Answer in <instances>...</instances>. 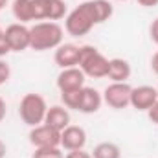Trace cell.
Segmentation results:
<instances>
[{"instance_id":"cell-1","label":"cell","mask_w":158,"mask_h":158,"mask_svg":"<svg viewBox=\"0 0 158 158\" xmlns=\"http://www.w3.org/2000/svg\"><path fill=\"white\" fill-rule=\"evenodd\" d=\"M114 9L109 0H86L74 7L64 19V30L72 37H85L94 26L112 17Z\"/></svg>"},{"instance_id":"cell-2","label":"cell","mask_w":158,"mask_h":158,"mask_svg":"<svg viewBox=\"0 0 158 158\" xmlns=\"http://www.w3.org/2000/svg\"><path fill=\"white\" fill-rule=\"evenodd\" d=\"M30 35H31L30 48L35 52H46V50H55L63 44L64 30L57 22L44 20L30 28Z\"/></svg>"},{"instance_id":"cell-3","label":"cell","mask_w":158,"mask_h":158,"mask_svg":"<svg viewBox=\"0 0 158 158\" xmlns=\"http://www.w3.org/2000/svg\"><path fill=\"white\" fill-rule=\"evenodd\" d=\"M109 61L96 46L85 44L81 46V57H79V68L85 76L94 79H101L109 76Z\"/></svg>"},{"instance_id":"cell-4","label":"cell","mask_w":158,"mask_h":158,"mask_svg":"<svg viewBox=\"0 0 158 158\" xmlns=\"http://www.w3.org/2000/svg\"><path fill=\"white\" fill-rule=\"evenodd\" d=\"M46 112H48L46 99L40 94H35V92L26 94L19 103V116L30 127H37L40 123H44Z\"/></svg>"},{"instance_id":"cell-5","label":"cell","mask_w":158,"mask_h":158,"mask_svg":"<svg viewBox=\"0 0 158 158\" xmlns=\"http://www.w3.org/2000/svg\"><path fill=\"white\" fill-rule=\"evenodd\" d=\"M66 15L64 0H31V20H59Z\"/></svg>"},{"instance_id":"cell-6","label":"cell","mask_w":158,"mask_h":158,"mask_svg":"<svg viewBox=\"0 0 158 158\" xmlns=\"http://www.w3.org/2000/svg\"><path fill=\"white\" fill-rule=\"evenodd\" d=\"M131 92H132V86H129L127 83H110L101 96L110 109L121 110L131 105Z\"/></svg>"},{"instance_id":"cell-7","label":"cell","mask_w":158,"mask_h":158,"mask_svg":"<svg viewBox=\"0 0 158 158\" xmlns=\"http://www.w3.org/2000/svg\"><path fill=\"white\" fill-rule=\"evenodd\" d=\"M30 143L35 149H39V147H61V132L48 127L46 123H40L37 127H31Z\"/></svg>"},{"instance_id":"cell-8","label":"cell","mask_w":158,"mask_h":158,"mask_svg":"<svg viewBox=\"0 0 158 158\" xmlns=\"http://www.w3.org/2000/svg\"><path fill=\"white\" fill-rule=\"evenodd\" d=\"M4 37H6V42H7L11 52H24L30 48V42H31L30 28L20 24V22L7 26L4 30Z\"/></svg>"},{"instance_id":"cell-9","label":"cell","mask_w":158,"mask_h":158,"mask_svg":"<svg viewBox=\"0 0 158 158\" xmlns=\"http://www.w3.org/2000/svg\"><path fill=\"white\" fill-rule=\"evenodd\" d=\"M85 74L79 66L63 68L57 76V88L61 92H76L85 86Z\"/></svg>"},{"instance_id":"cell-10","label":"cell","mask_w":158,"mask_h":158,"mask_svg":"<svg viewBox=\"0 0 158 158\" xmlns=\"http://www.w3.org/2000/svg\"><path fill=\"white\" fill-rule=\"evenodd\" d=\"M156 101H158V90L155 86L142 85V86L132 88V92H131V107L136 109V110H145L147 112Z\"/></svg>"},{"instance_id":"cell-11","label":"cell","mask_w":158,"mask_h":158,"mask_svg":"<svg viewBox=\"0 0 158 158\" xmlns=\"http://www.w3.org/2000/svg\"><path fill=\"white\" fill-rule=\"evenodd\" d=\"M86 143V132L79 125H68L61 131V147L64 151H76L83 149Z\"/></svg>"},{"instance_id":"cell-12","label":"cell","mask_w":158,"mask_h":158,"mask_svg":"<svg viewBox=\"0 0 158 158\" xmlns=\"http://www.w3.org/2000/svg\"><path fill=\"white\" fill-rule=\"evenodd\" d=\"M79 57H81V46L76 44H61L59 48H55V64L63 70V68H72L79 66Z\"/></svg>"},{"instance_id":"cell-13","label":"cell","mask_w":158,"mask_h":158,"mask_svg":"<svg viewBox=\"0 0 158 158\" xmlns=\"http://www.w3.org/2000/svg\"><path fill=\"white\" fill-rule=\"evenodd\" d=\"M101 103H103V96L92 88V86H83L81 88V99H79V107L77 112L81 114H94L101 109Z\"/></svg>"},{"instance_id":"cell-14","label":"cell","mask_w":158,"mask_h":158,"mask_svg":"<svg viewBox=\"0 0 158 158\" xmlns=\"http://www.w3.org/2000/svg\"><path fill=\"white\" fill-rule=\"evenodd\" d=\"M44 123L55 131H63L70 125V112L64 105H53V107H48V112H46V118Z\"/></svg>"},{"instance_id":"cell-15","label":"cell","mask_w":158,"mask_h":158,"mask_svg":"<svg viewBox=\"0 0 158 158\" xmlns=\"http://www.w3.org/2000/svg\"><path fill=\"white\" fill-rule=\"evenodd\" d=\"M131 64L129 61L121 59V57H114L109 61V76L107 77L112 79V83H127V79L131 77Z\"/></svg>"},{"instance_id":"cell-16","label":"cell","mask_w":158,"mask_h":158,"mask_svg":"<svg viewBox=\"0 0 158 158\" xmlns=\"http://www.w3.org/2000/svg\"><path fill=\"white\" fill-rule=\"evenodd\" d=\"M11 11L20 24L31 22V0H13Z\"/></svg>"},{"instance_id":"cell-17","label":"cell","mask_w":158,"mask_h":158,"mask_svg":"<svg viewBox=\"0 0 158 158\" xmlns=\"http://www.w3.org/2000/svg\"><path fill=\"white\" fill-rule=\"evenodd\" d=\"M90 155L92 158H121V149L112 142H101L94 147Z\"/></svg>"},{"instance_id":"cell-18","label":"cell","mask_w":158,"mask_h":158,"mask_svg":"<svg viewBox=\"0 0 158 158\" xmlns=\"http://www.w3.org/2000/svg\"><path fill=\"white\" fill-rule=\"evenodd\" d=\"M79 99H81V90L76 92H61V101L68 110H77Z\"/></svg>"},{"instance_id":"cell-19","label":"cell","mask_w":158,"mask_h":158,"mask_svg":"<svg viewBox=\"0 0 158 158\" xmlns=\"http://www.w3.org/2000/svg\"><path fill=\"white\" fill-rule=\"evenodd\" d=\"M31 158H64V155L61 147H39L35 149Z\"/></svg>"},{"instance_id":"cell-20","label":"cell","mask_w":158,"mask_h":158,"mask_svg":"<svg viewBox=\"0 0 158 158\" xmlns=\"http://www.w3.org/2000/svg\"><path fill=\"white\" fill-rule=\"evenodd\" d=\"M9 76H11V70H9V64L6 61L0 59V85L7 83L9 81Z\"/></svg>"},{"instance_id":"cell-21","label":"cell","mask_w":158,"mask_h":158,"mask_svg":"<svg viewBox=\"0 0 158 158\" xmlns=\"http://www.w3.org/2000/svg\"><path fill=\"white\" fill-rule=\"evenodd\" d=\"M64 158H92V155L86 153L85 149H76V151H68Z\"/></svg>"},{"instance_id":"cell-22","label":"cell","mask_w":158,"mask_h":158,"mask_svg":"<svg viewBox=\"0 0 158 158\" xmlns=\"http://www.w3.org/2000/svg\"><path fill=\"white\" fill-rule=\"evenodd\" d=\"M149 35H151V40L158 44V17L151 22V26H149Z\"/></svg>"},{"instance_id":"cell-23","label":"cell","mask_w":158,"mask_h":158,"mask_svg":"<svg viewBox=\"0 0 158 158\" xmlns=\"http://www.w3.org/2000/svg\"><path fill=\"white\" fill-rule=\"evenodd\" d=\"M9 52H11V50H9V46H7V42H6V37H4V31H2V33H0V59L6 57Z\"/></svg>"},{"instance_id":"cell-24","label":"cell","mask_w":158,"mask_h":158,"mask_svg":"<svg viewBox=\"0 0 158 158\" xmlns=\"http://www.w3.org/2000/svg\"><path fill=\"white\" fill-rule=\"evenodd\" d=\"M147 116H149V119H151L155 125H158V101L147 110Z\"/></svg>"},{"instance_id":"cell-25","label":"cell","mask_w":158,"mask_h":158,"mask_svg":"<svg viewBox=\"0 0 158 158\" xmlns=\"http://www.w3.org/2000/svg\"><path fill=\"white\" fill-rule=\"evenodd\" d=\"M142 7H155L158 6V0H136Z\"/></svg>"},{"instance_id":"cell-26","label":"cell","mask_w":158,"mask_h":158,"mask_svg":"<svg viewBox=\"0 0 158 158\" xmlns=\"http://www.w3.org/2000/svg\"><path fill=\"white\" fill-rule=\"evenodd\" d=\"M151 70H153V72L158 76V52L153 55V57H151Z\"/></svg>"},{"instance_id":"cell-27","label":"cell","mask_w":158,"mask_h":158,"mask_svg":"<svg viewBox=\"0 0 158 158\" xmlns=\"http://www.w3.org/2000/svg\"><path fill=\"white\" fill-rule=\"evenodd\" d=\"M6 112H7V107H6V101L0 98V121L6 118Z\"/></svg>"},{"instance_id":"cell-28","label":"cell","mask_w":158,"mask_h":158,"mask_svg":"<svg viewBox=\"0 0 158 158\" xmlns=\"http://www.w3.org/2000/svg\"><path fill=\"white\" fill-rule=\"evenodd\" d=\"M6 155H7V147H6V143L0 140V158H6Z\"/></svg>"},{"instance_id":"cell-29","label":"cell","mask_w":158,"mask_h":158,"mask_svg":"<svg viewBox=\"0 0 158 158\" xmlns=\"http://www.w3.org/2000/svg\"><path fill=\"white\" fill-rule=\"evenodd\" d=\"M7 4H9V0H0V11H2V9L7 6Z\"/></svg>"},{"instance_id":"cell-30","label":"cell","mask_w":158,"mask_h":158,"mask_svg":"<svg viewBox=\"0 0 158 158\" xmlns=\"http://www.w3.org/2000/svg\"><path fill=\"white\" fill-rule=\"evenodd\" d=\"M2 31H4V30H2V28H0V33H2Z\"/></svg>"},{"instance_id":"cell-31","label":"cell","mask_w":158,"mask_h":158,"mask_svg":"<svg viewBox=\"0 0 158 158\" xmlns=\"http://www.w3.org/2000/svg\"><path fill=\"white\" fill-rule=\"evenodd\" d=\"M119 2H125V0H119Z\"/></svg>"},{"instance_id":"cell-32","label":"cell","mask_w":158,"mask_h":158,"mask_svg":"<svg viewBox=\"0 0 158 158\" xmlns=\"http://www.w3.org/2000/svg\"><path fill=\"white\" fill-rule=\"evenodd\" d=\"M156 90H158V88H156Z\"/></svg>"}]
</instances>
